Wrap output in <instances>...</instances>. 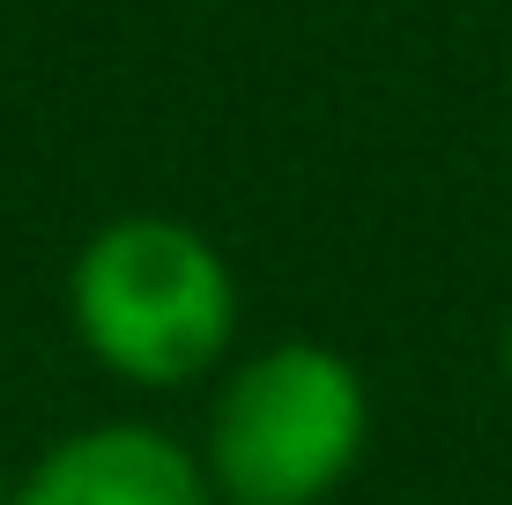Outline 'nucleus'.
I'll use <instances>...</instances> for the list:
<instances>
[{
  "label": "nucleus",
  "instance_id": "f257e3e1",
  "mask_svg": "<svg viewBox=\"0 0 512 505\" xmlns=\"http://www.w3.org/2000/svg\"><path fill=\"white\" fill-rule=\"evenodd\" d=\"M245 298L238 268L186 216H112L82 238L67 268V327L104 379L141 394H171L223 372L238 342Z\"/></svg>",
  "mask_w": 512,
  "mask_h": 505
},
{
  "label": "nucleus",
  "instance_id": "f03ea898",
  "mask_svg": "<svg viewBox=\"0 0 512 505\" xmlns=\"http://www.w3.org/2000/svg\"><path fill=\"white\" fill-rule=\"evenodd\" d=\"M372 446V387L334 342L282 335L223 364L201 468L223 505H327Z\"/></svg>",
  "mask_w": 512,
  "mask_h": 505
},
{
  "label": "nucleus",
  "instance_id": "7ed1b4c3",
  "mask_svg": "<svg viewBox=\"0 0 512 505\" xmlns=\"http://www.w3.org/2000/svg\"><path fill=\"white\" fill-rule=\"evenodd\" d=\"M15 505H223L201 468V446L179 431L112 416L52 439L15 476Z\"/></svg>",
  "mask_w": 512,
  "mask_h": 505
},
{
  "label": "nucleus",
  "instance_id": "20e7f679",
  "mask_svg": "<svg viewBox=\"0 0 512 505\" xmlns=\"http://www.w3.org/2000/svg\"><path fill=\"white\" fill-rule=\"evenodd\" d=\"M0 505H15V468H8V454H0Z\"/></svg>",
  "mask_w": 512,
  "mask_h": 505
},
{
  "label": "nucleus",
  "instance_id": "39448f33",
  "mask_svg": "<svg viewBox=\"0 0 512 505\" xmlns=\"http://www.w3.org/2000/svg\"><path fill=\"white\" fill-rule=\"evenodd\" d=\"M498 357H505V387H512V320H505V342H498Z\"/></svg>",
  "mask_w": 512,
  "mask_h": 505
}]
</instances>
